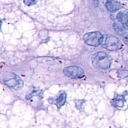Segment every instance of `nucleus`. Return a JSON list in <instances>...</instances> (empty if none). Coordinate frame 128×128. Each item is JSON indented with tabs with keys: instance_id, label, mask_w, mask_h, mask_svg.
I'll list each match as a JSON object with an SVG mask.
<instances>
[{
	"instance_id": "7ed1b4c3",
	"label": "nucleus",
	"mask_w": 128,
	"mask_h": 128,
	"mask_svg": "<svg viewBox=\"0 0 128 128\" xmlns=\"http://www.w3.org/2000/svg\"><path fill=\"white\" fill-rule=\"evenodd\" d=\"M103 48L109 51H116L121 47V42L117 37L112 35L104 36L101 44Z\"/></svg>"
},
{
	"instance_id": "ddd939ff",
	"label": "nucleus",
	"mask_w": 128,
	"mask_h": 128,
	"mask_svg": "<svg viewBox=\"0 0 128 128\" xmlns=\"http://www.w3.org/2000/svg\"><path fill=\"white\" fill-rule=\"evenodd\" d=\"M123 41L126 44H127L128 46V35H125L123 37Z\"/></svg>"
},
{
	"instance_id": "4468645a",
	"label": "nucleus",
	"mask_w": 128,
	"mask_h": 128,
	"mask_svg": "<svg viewBox=\"0 0 128 128\" xmlns=\"http://www.w3.org/2000/svg\"><path fill=\"white\" fill-rule=\"evenodd\" d=\"M1 24H2V21L0 20V29H1Z\"/></svg>"
},
{
	"instance_id": "6e6552de",
	"label": "nucleus",
	"mask_w": 128,
	"mask_h": 128,
	"mask_svg": "<svg viewBox=\"0 0 128 128\" xmlns=\"http://www.w3.org/2000/svg\"><path fill=\"white\" fill-rule=\"evenodd\" d=\"M124 98L123 96H118L112 101V104L115 107L121 108L124 106Z\"/></svg>"
},
{
	"instance_id": "9b49d317",
	"label": "nucleus",
	"mask_w": 128,
	"mask_h": 128,
	"mask_svg": "<svg viewBox=\"0 0 128 128\" xmlns=\"http://www.w3.org/2000/svg\"><path fill=\"white\" fill-rule=\"evenodd\" d=\"M118 76L120 78H128V71H126V70H120L118 71Z\"/></svg>"
},
{
	"instance_id": "2eb2a0df",
	"label": "nucleus",
	"mask_w": 128,
	"mask_h": 128,
	"mask_svg": "<svg viewBox=\"0 0 128 128\" xmlns=\"http://www.w3.org/2000/svg\"><path fill=\"white\" fill-rule=\"evenodd\" d=\"M126 65H127V66H128V61L127 62H126Z\"/></svg>"
},
{
	"instance_id": "f257e3e1",
	"label": "nucleus",
	"mask_w": 128,
	"mask_h": 128,
	"mask_svg": "<svg viewBox=\"0 0 128 128\" xmlns=\"http://www.w3.org/2000/svg\"><path fill=\"white\" fill-rule=\"evenodd\" d=\"M111 62L112 58L106 52H96L92 57V65L100 70H107L111 66Z\"/></svg>"
},
{
	"instance_id": "f8f14e48",
	"label": "nucleus",
	"mask_w": 128,
	"mask_h": 128,
	"mask_svg": "<svg viewBox=\"0 0 128 128\" xmlns=\"http://www.w3.org/2000/svg\"><path fill=\"white\" fill-rule=\"evenodd\" d=\"M24 2L27 6H31L36 2V0H23Z\"/></svg>"
},
{
	"instance_id": "423d86ee",
	"label": "nucleus",
	"mask_w": 128,
	"mask_h": 128,
	"mask_svg": "<svg viewBox=\"0 0 128 128\" xmlns=\"http://www.w3.org/2000/svg\"><path fill=\"white\" fill-rule=\"evenodd\" d=\"M106 8L111 12H114L122 8L121 3L115 0H108L106 2Z\"/></svg>"
},
{
	"instance_id": "20e7f679",
	"label": "nucleus",
	"mask_w": 128,
	"mask_h": 128,
	"mask_svg": "<svg viewBox=\"0 0 128 128\" xmlns=\"http://www.w3.org/2000/svg\"><path fill=\"white\" fill-rule=\"evenodd\" d=\"M103 35L99 31L91 32L86 33L83 36L84 42L88 45L92 46H98L102 42Z\"/></svg>"
},
{
	"instance_id": "1a4fd4ad",
	"label": "nucleus",
	"mask_w": 128,
	"mask_h": 128,
	"mask_svg": "<svg viewBox=\"0 0 128 128\" xmlns=\"http://www.w3.org/2000/svg\"><path fill=\"white\" fill-rule=\"evenodd\" d=\"M66 100V93H62L57 99L56 100L55 102H56V104L57 105L58 108H60L61 106H63L65 104Z\"/></svg>"
},
{
	"instance_id": "9d476101",
	"label": "nucleus",
	"mask_w": 128,
	"mask_h": 128,
	"mask_svg": "<svg viewBox=\"0 0 128 128\" xmlns=\"http://www.w3.org/2000/svg\"><path fill=\"white\" fill-rule=\"evenodd\" d=\"M114 30L116 31V32L117 33H118V34H122L124 33V29H125L123 27V26L120 24L118 22H115L114 24Z\"/></svg>"
},
{
	"instance_id": "f03ea898",
	"label": "nucleus",
	"mask_w": 128,
	"mask_h": 128,
	"mask_svg": "<svg viewBox=\"0 0 128 128\" xmlns=\"http://www.w3.org/2000/svg\"><path fill=\"white\" fill-rule=\"evenodd\" d=\"M3 81L8 86L14 90H20L23 86V82L22 80L13 72L4 73Z\"/></svg>"
},
{
	"instance_id": "39448f33",
	"label": "nucleus",
	"mask_w": 128,
	"mask_h": 128,
	"mask_svg": "<svg viewBox=\"0 0 128 128\" xmlns=\"http://www.w3.org/2000/svg\"><path fill=\"white\" fill-rule=\"evenodd\" d=\"M63 72L66 76L71 78H80L84 75V71L78 66H68L64 69Z\"/></svg>"
},
{
	"instance_id": "0eeeda50",
	"label": "nucleus",
	"mask_w": 128,
	"mask_h": 128,
	"mask_svg": "<svg viewBox=\"0 0 128 128\" xmlns=\"http://www.w3.org/2000/svg\"><path fill=\"white\" fill-rule=\"evenodd\" d=\"M117 19L126 30H128V13L125 11H121L117 14Z\"/></svg>"
}]
</instances>
